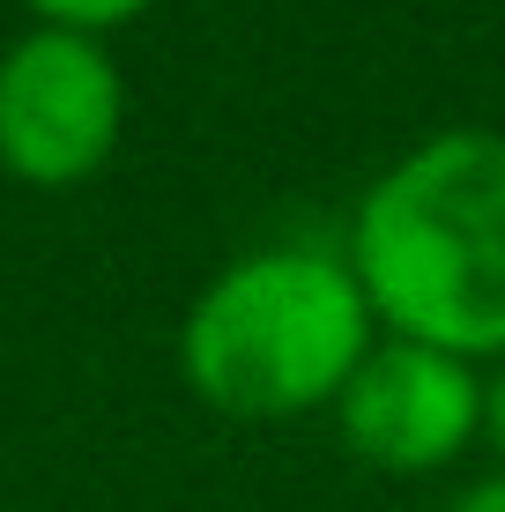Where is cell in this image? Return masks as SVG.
I'll list each match as a JSON object with an SVG mask.
<instances>
[{
    "label": "cell",
    "mask_w": 505,
    "mask_h": 512,
    "mask_svg": "<svg viewBox=\"0 0 505 512\" xmlns=\"http://www.w3.org/2000/svg\"><path fill=\"white\" fill-rule=\"evenodd\" d=\"M127 127V75L82 30H30L0 52V171L75 186L104 171Z\"/></svg>",
    "instance_id": "obj_3"
},
{
    "label": "cell",
    "mask_w": 505,
    "mask_h": 512,
    "mask_svg": "<svg viewBox=\"0 0 505 512\" xmlns=\"http://www.w3.org/2000/svg\"><path fill=\"white\" fill-rule=\"evenodd\" d=\"M483 423H491V438L505 446V372H498L491 386H483Z\"/></svg>",
    "instance_id": "obj_7"
},
{
    "label": "cell",
    "mask_w": 505,
    "mask_h": 512,
    "mask_svg": "<svg viewBox=\"0 0 505 512\" xmlns=\"http://www.w3.org/2000/svg\"><path fill=\"white\" fill-rule=\"evenodd\" d=\"M350 275L402 342L505 357V134L446 127L379 171L350 223Z\"/></svg>",
    "instance_id": "obj_1"
},
{
    "label": "cell",
    "mask_w": 505,
    "mask_h": 512,
    "mask_svg": "<svg viewBox=\"0 0 505 512\" xmlns=\"http://www.w3.org/2000/svg\"><path fill=\"white\" fill-rule=\"evenodd\" d=\"M446 512H505V475H483V483H468Z\"/></svg>",
    "instance_id": "obj_6"
},
{
    "label": "cell",
    "mask_w": 505,
    "mask_h": 512,
    "mask_svg": "<svg viewBox=\"0 0 505 512\" xmlns=\"http://www.w3.org/2000/svg\"><path fill=\"white\" fill-rule=\"evenodd\" d=\"M30 8H38L45 30H82V38H97V30H112V23H134L149 0H30Z\"/></svg>",
    "instance_id": "obj_5"
},
{
    "label": "cell",
    "mask_w": 505,
    "mask_h": 512,
    "mask_svg": "<svg viewBox=\"0 0 505 512\" xmlns=\"http://www.w3.org/2000/svg\"><path fill=\"white\" fill-rule=\"evenodd\" d=\"M335 423L357 461L394 468V475H424V468H446L476 438L483 379L461 357H446V349L387 334V342L364 349L350 386L335 394Z\"/></svg>",
    "instance_id": "obj_4"
},
{
    "label": "cell",
    "mask_w": 505,
    "mask_h": 512,
    "mask_svg": "<svg viewBox=\"0 0 505 512\" xmlns=\"http://www.w3.org/2000/svg\"><path fill=\"white\" fill-rule=\"evenodd\" d=\"M372 349L350 260L312 245H260L194 297L179 327V372L223 416H298L335 401Z\"/></svg>",
    "instance_id": "obj_2"
}]
</instances>
